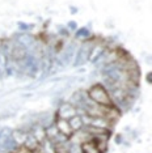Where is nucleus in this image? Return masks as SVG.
Segmentation results:
<instances>
[{"label":"nucleus","mask_w":152,"mask_h":153,"mask_svg":"<svg viewBox=\"0 0 152 153\" xmlns=\"http://www.w3.org/2000/svg\"><path fill=\"white\" fill-rule=\"evenodd\" d=\"M87 94H88V98L93 101L95 103H97V105H101V106H112L113 105L112 100H110V97H109L108 89H106L101 82L93 84L91 88L87 90Z\"/></svg>","instance_id":"nucleus-1"},{"label":"nucleus","mask_w":152,"mask_h":153,"mask_svg":"<svg viewBox=\"0 0 152 153\" xmlns=\"http://www.w3.org/2000/svg\"><path fill=\"white\" fill-rule=\"evenodd\" d=\"M93 42H95L93 39H88V38H87V39H84L77 46V48H76V53H75L74 62H72V65H74V67L84 65L88 62V56H89V53H91V48H92Z\"/></svg>","instance_id":"nucleus-2"},{"label":"nucleus","mask_w":152,"mask_h":153,"mask_svg":"<svg viewBox=\"0 0 152 153\" xmlns=\"http://www.w3.org/2000/svg\"><path fill=\"white\" fill-rule=\"evenodd\" d=\"M28 54V50L25 46H22L19 41H11V50H9V58L11 62H21L22 59H25Z\"/></svg>","instance_id":"nucleus-3"},{"label":"nucleus","mask_w":152,"mask_h":153,"mask_svg":"<svg viewBox=\"0 0 152 153\" xmlns=\"http://www.w3.org/2000/svg\"><path fill=\"white\" fill-rule=\"evenodd\" d=\"M76 48H77V45H76L75 42H71L63 51H62L60 58H59V60H58L57 63L59 64L60 67H66V65H68V64H72L74 58H75Z\"/></svg>","instance_id":"nucleus-4"},{"label":"nucleus","mask_w":152,"mask_h":153,"mask_svg":"<svg viewBox=\"0 0 152 153\" xmlns=\"http://www.w3.org/2000/svg\"><path fill=\"white\" fill-rule=\"evenodd\" d=\"M74 115H76V109L70 102H62L60 105L58 106L57 113H55V117L62 118V119H67V120Z\"/></svg>","instance_id":"nucleus-5"},{"label":"nucleus","mask_w":152,"mask_h":153,"mask_svg":"<svg viewBox=\"0 0 152 153\" xmlns=\"http://www.w3.org/2000/svg\"><path fill=\"white\" fill-rule=\"evenodd\" d=\"M108 47L106 43L104 41H95L92 45V48H91V53H89V56H88V62L95 64L96 62L98 60V58L102 55L104 50Z\"/></svg>","instance_id":"nucleus-6"},{"label":"nucleus","mask_w":152,"mask_h":153,"mask_svg":"<svg viewBox=\"0 0 152 153\" xmlns=\"http://www.w3.org/2000/svg\"><path fill=\"white\" fill-rule=\"evenodd\" d=\"M89 126L96 127V128H102V130H110V131H112L114 123H113V122H110L109 119H106V118H104V117H92Z\"/></svg>","instance_id":"nucleus-7"},{"label":"nucleus","mask_w":152,"mask_h":153,"mask_svg":"<svg viewBox=\"0 0 152 153\" xmlns=\"http://www.w3.org/2000/svg\"><path fill=\"white\" fill-rule=\"evenodd\" d=\"M0 147H1V152L13 153L19 145H17V143L12 139L11 135H7V136H3V139L0 140Z\"/></svg>","instance_id":"nucleus-8"},{"label":"nucleus","mask_w":152,"mask_h":153,"mask_svg":"<svg viewBox=\"0 0 152 153\" xmlns=\"http://www.w3.org/2000/svg\"><path fill=\"white\" fill-rule=\"evenodd\" d=\"M54 123H55V126H57L58 131H59L62 135L67 136L68 139H70V136H71L72 134H74V131L71 130L70 123H68V120H67V119H62V118L55 117V122H54Z\"/></svg>","instance_id":"nucleus-9"},{"label":"nucleus","mask_w":152,"mask_h":153,"mask_svg":"<svg viewBox=\"0 0 152 153\" xmlns=\"http://www.w3.org/2000/svg\"><path fill=\"white\" fill-rule=\"evenodd\" d=\"M39 152L41 153H57V149H55V144L49 139H45L43 141L39 143Z\"/></svg>","instance_id":"nucleus-10"},{"label":"nucleus","mask_w":152,"mask_h":153,"mask_svg":"<svg viewBox=\"0 0 152 153\" xmlns=\"http://www.w3.org/2000/svg\"><path fill=\"white\" fill-rule=\"evenodd\" d=\"M80 148H81V153H101V152L98 151V148L96 147V144L92 140H88V141L81 143Z\"/></svg>","instance_id":"nucleus-11"},{"label":"nucleus","mask_w":152,"mask_h":153,"mask_svg":"<svg viewBox=\"0 0 152 153\" xmlns=\"http://www.w3.org/2000/svg\"><path fill=\"white\" fill-rule=\"evenodd\" d=\"M68 123H70V127L74 132L81 130L83 126H84V123H83V120H81V117L79 115V114H76V115L70 118V119H68Z\"/></svg>","instance_id":"nucleus-12"},{"label":"nucleus","mask_w":152,"mask_h":153,"mask_svg":"<svg viewBox=\"0 0 152 153\" xmlns=\"http://www.w3.org/2000/svg\"><path fill=\"white\" fill-rule=\"evenodd\" d=\"M24 147H26L28 149H30V151H34L38 145H39V143H38V140L36 137L33 136V134L32 132H29V134L26 135V137H25V141H24Z\"/></svg>","instance_id":"nucleus-13"},{"label":"nucleus","mask_w":152,"mask_h":153,"mask_svg":"<svg viewBox=\"0 0 152 153\" xmlns=\"http://www.w3.org/2000/svg\"><path fill=\"white\" fill-rule=\"evenodd\" d=\"M26 135H28V134H25V132H22L21 130H19V128L11 132V136H12L13 140H15V141L17 143V145H22V144H24V141H25Z\"/></svg>","instance_id":"nucleus-14"},{"label":"nucleus","mask_w":152,"mask_h":153,"mask_svg":"<svg viewBox=\"0 0 152 153\" xmlns=\"http://www.w3.org/2000/svg\"><path fill=\"white\" fill-rule=\"evenodd\" d=\"M91 36V32L87 29V27H81L76 32V38H83V39H87V38Z\"/></svg>","instance_id":"nucleus-15"},{"label":"nucleus","mask_w":152,"mask_h":153,"mask_svg":"<svg viewBox=\"0 0 152 153\" xmlns=\"http://www.w3.org/2000/svg\"><path fill=\"white\" fill-rule=\"evenodd\" d=\"M13 153H33V151H30V149H28L26 147H24V145H19L17 149Z\"/></svg>","instance_id":"nucleus-16"},{"label":"nucleus","mask_w":152,"mask_h":153,"mask_svg":"<svg viewBox=\"0 0 152 153\" xmlns=\"http://www.w3.org/2000/svg\"><path fill=\"white\" fill-rule=\"evenodd\" d=\"M68 27H70L68 30H76L77 29V24H76L75 21H71L70 24H68Z\"/></svg>","instance_id":"nucleus-17"},{"label":"nucleus","mask_w":152,"mask_h":153,"mask_svg":"<svg viewBox=\"0 0 152 153\" xmlns=\"http://www.w3.org/2000/svg\"><path fill=\"white\" fill-rule=\"evenodd\" d=\"M121 141H122V135H117L115 136V143L117 144H121Z\"/></svg>","instance_id":"nucleus-18"},{"label":"nucleus","mask_w":152,"mask_h":153,"mask_svg":"<svg viewBox=\"0 0 152 153\" xmlns=\"http://www.w3.org/2000/svg\"><path fill=\"white\" fill-rule=\"evenodd\" d=\"M146 80H147V82H151V72H150V74H147Z\"/></svg>","instance_id":"nucleus-19"}]
</instances>
